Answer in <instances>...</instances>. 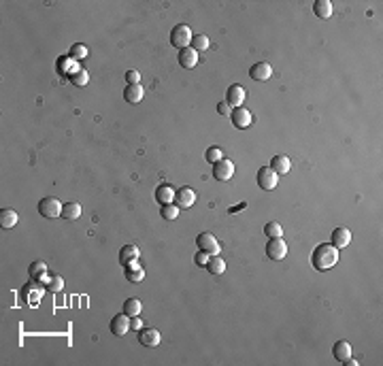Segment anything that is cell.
<instances>
[{
	"label": "cell",
	"mask_w": 383,
	"mask_h": 366,
	"mask_svg": "<svg viewBox=\"0 0 383 366\" xmlns=\"http://www.w3.org/2000/svg\"><path fill=\"white\" fill-rule=\"evenodd\" d=\"M266 256H269L271 260H275V262L283 260V258L288 256V245H286V240H283L281 236L271 238L269 243H266Z\"/></svg>",
	"instance_id": "cell-5"
},
{
	"label": "cell",
	"mask_w": 383,
	"mask_h": 366,
	"mask_svg": "<svg viewBox=\"0 0 383 366\" xmlns=\"http://www.w3.org/2000/svg\"><path fill=\"white\" fill-rule=\"evenodd\" d=\"M230 119H232L234 128L245 130V128L251 126V119H253V117H251V113H249L245 106H234L232 113H230Z\"/></svg>",
	"instance_id": "cell-8"
},
{
	"label": "cell",
	"mask_w": 383,
	"mask_h": 366,
	"mask_svg": "<svg viewBox=\"0 0 383 366\" xmlns=\"http://www.w3.org/2000/svg\"><path fill=\"white\" fill-rule=\"evenodd\" d=\"M137 260H139V247H135V245H123L121 252H119V262H121V266H128V264L137 262Z\"/></svg>",
	"instance_id": "cell-17"
},
{
	"label": "cell",
	"mask_w": 383,
	"mask_h": 366,
	"mask_svg": "<svg viewBox=\"0 0 383 366\" xmlns=\"http://www.w3.org/2000/svg\"><path fill=\"white\" fill-rule=\"evenodd\" d=\"M143 94H145V92H143V85H141V83L123 87V98H126L128 102H132V104H137V102L143 100Z\"/></svg>",
	"instance_id": "cell-18"
},
{
	"label": "cell",
	"mask_w": 383,
	"mask_h": 366,
	"mask_svg": "<svg viewBox=\"0 0 383 366\" xmlns=\"http://www.w3.org/2000/svg\"><path fill=\"white\" fill-rule=\"evenodd\" d=\"M109 328H111V332H113L115 336H126V332L130 330V317L121 311V313H117V315L111 319V326H109Z\"/></svg>",
	"instance_id": "cell-10"
},
{
	"label": "cell",
	"mask_w": 383,
	"mask_h": 366,
	"mask_svg": "<svg viewBox=\"0 0 383 366\" xmlns=\"http://www.w3.org/2000/svg\"><path fill=\"white\" fill-rule=\"evenodd\" d=\"M196 245H198L200 252L209 254V256H217L219 254V243L211 232H200L198 238H196Z\"/></svg>",
	"instance_id": "cell-6"
},
{
	"label": "cell",
	"mask_w": 383,
	"mask_h": 366,
	"mask_svg": "<svg viewBox=\"0 0 383 366\" xmlns=\"http://www.w3.org/2000/svg\"><path fill=\"white\" fill-rule=\"evenodd\" d=\"M232 175H234V164L230 162L228 158H221L217 160L215 164H213V177H215L217 181H230L232 179Z\"/></svg>",
	"instance_id": "cell-4"
},
{
	"label": "cell",
	"mask_w": 383,
	"mask_h": 366,
	"mask_svg": "<svg viewBox=\"0 0 383 366\" xmlns=\"http://www.w3.org/2000/svg\"><path fill=\"white\" fill-rule=\"evenodd\" d=\"M271 168L277 175H288L290 173V168H292V162H290V158L288 156H275L271 160Z\"/></svg>",
	"instance_id": "cell-19"
},
{
	"label": "cell",
	"mask_w": 383,
	"mask_h": 366,
	"mask_svg": "<svg viewBox=\"0 0 383 366\" xmlns=\"http://www.w3.org/2000/svg\"><path fill=\"white\" fill-rule=\"evenodd\" d=\"M171 45L177 47L179 51L192 45V28L190 26H185V24L175 26V28L171 30Z\"/></svg>",
	"instance_id": "cell-2"
},
{
	"label": "cell",
	"mask_w": 383,
	"mask_h": 366,
	"mask_svg": "<svg viewBox=\"0 0 383 366\" xmlns=\"http://www.w3.org/2000/svg\"><path fill=\"white\" fill-rule=\"evenodd\" d=\"M313 13L319 17V20H328V17L332 15V3L330 0H315Z\"/></svg>",
	"instance_id": "cell-22"
},
{
	"label": "cell",
	"mask_w": 383,
	"mask_h": 366,
	"mask_svg": "<svg viewBox=\"0 0 383 366\" xmlns=\"http://www.w3.org/2000/svg\"><path fill=\"white\" fill-rule=\"evenodd\" d=\"M351 243V232L347 228H334L332 230V245L336 249H345Z\"/></svg>",
	"instance_id": "cell-14"
},
{
	"label": "cell",
	"mask_w": 383,
	"mask_h": 366,
	"mask_svg": "<svg viewBox=\"0 0 383 366\" xmlns=\"http://www.w3.org/2000/svg\"><path fill=\"white\" fill-rule=\"evenodd\" d=\"M45 290H47V292H53V294H56V292H62V290H64V279H62L60 275L49 277V279L45 281Z\"/></svg>",
	"instance_id": "cell-28"
},
{
	"label": "cell",
	"mask_w": 383,
	"mask_h": 366,
	"mask_svg": "<svg viewBox=\"0 0 383 366\" xmlns=\"http://www.w3.org/2000/svg\"><path fill=\"white\" fill-rule=\"evenodd\" d=\"M141 324H143V319H141V315H137V317H130V330H141Z\"/></svg>",
	"instance_id": "cell-38"
},
{
	"label": "cell",
	"mask_w": 383,
	"mask_h": 366,
	"mask_svg": "<svg viewBox=\"0 0 383 366\" xmlns=\"http://www.w3.org/2000/svg\"><path fill=\"white\" fill-rule=\"evenodd\" d=\"M162 217L164 219H168V221H173V219H177L179 217V207H177L175 202H171V204H162Z\"/></svg>",
	"instance_id": "cell-30"
},
{
	"label": "cell",
	"mask_w": 383,
	"mask_h": 366,
	"mask_svg": "<svg viewBox=\"0 0 383 366\" xmlns=\"http://www.w3.org/2000/svg\"><path fill=\"white\" fill-rule=\"evenodd\" d=\"M332 353H334V358L338 362H345L351 355V345L347 343V341H336L334 347H332Z\"/></svg>",
	"instance_id": "cell-23"
},
{
	"label": "cell",
	"mask_w": 383,
	"mask_h": 366,
	"mask_svg": "<svg viewBox=\"0 0 383 366\" xmlns=\"http://www.w3.org/2000/svg\"><path fill=\"white\" fill-rule=\"evenodd\" d=\"M156 200L160 202V204H171L173 200H175V190L171 185H160L158 190H156Z\"/></svg>",
	"instance_id": "cell-21"
},
{
	"label": "cell",
	"mask_w": 383,
	"mask_h": 366,
	"mask_svg": "<svg viewBox=\"0 0 383 366\" xmlns=\"http://www.w3.org/2000/svg\"><path fill=\"white\" fill-rule=\"evenodd\" d=\"M173 202L179 209H190L196 202V192L192 190V187H179V190L175 192V200Z\"/></svg>",
	"instance_id": "cell-9"
},
{
	"label": "cell",
	"mask_w": 383,
	"mask_h": 366,
	"mask_svg": "<svg viewBox=\"0 0 383 366\" xmlns=\"http://www.w3.org/2000/svg\"><path fill=\"white\" fill-rule=\"evenodd\" d=\"M343 364H345V366H358V362H355V360L351 358V355H349V358H347V360H345Z\"/></svg>",
	"instance_id": "cell-39"
},
{
	"label": "cell",
	"mask_w": 383,
	"mask_h": 366,
	"mask_svg": "<svg viewBox=\"0 0 383 366\" xmlns=\"http://www.w3.org/2000/svg\"><path fill=\"white\" fill-rule=\"evenodd\" d=\"M126 81H128V85H137L141 81V73H139V70H128V73H126Z\"/></svg>",
	"instance_id": "cell-35"
},
{
	"label": "cell",
	"mask_w": 383,
	"mask_h": 366,
	"mask_svg": "<svg viewBox=\"0 0 383 366\" xmlns=\"http://www.w3.org/2000/svg\"><path fill=\"white\" fill-rule=\"evenodd\" d=\"M338 262V249L330 243H322L315 247V252L311 254V264H313V269L317 271H330L332 266Z\"/></svg>",
	"instance_id": "cell-1"
},
{
	"label": "cell",
	"mask_w": 383,
	"mask_h": 366,
	"mask_svg": "<svg viewBox=\"0 0 383 366\" xmlns=\"http://www.w3.org/2000/svg\"><path fill=\"white\" fill-rule=\"evenodd\" d=\"M70 79H73V83L75 85H85L87 83V70H83V68H79V70H75L73 75H70Z\"/></svg>",
	"instance_id": "cell-33"
},
{
	"label": "cell",
	"mask_w": 383,
	"mask_h": 366,
	"mask_svg": "<svg viewBox=\"0 0 383 366\" xmlns=\"http://www.w3.org/2000/svg\"><path fill=\"white\" fill-rule=\"evenodd\" d=\"M123 275H126V279L130 283H141L145 279V271H143V266H139L137 262H132L126 266V271H123Z\"/></svg>",
	"instance_id": "cell-16"
},
{
	"label": "cell",
	"mask_w": 383,
	"mask_h": 366,
	"mask_svg": "<svg viewBox=\"0 0 383 366\" xmlns=\"http://www.w3.org/2000/svg\"><path fill=\"white\" fill-rule=\"evenodd\" d=\"M217 113H219V115H228V117H230V113H232V106H230L226 100H221V102H217Z\"/></svg>",
	"instance_id": "cell-36"
},
{
	"label": "cell",
	"mask_w": 383,
	"mask_h": 366,
	"mask_svg": "<svg viewBox=\"0 0 383 366\" xmlns=\"http://www.w3.org/2000/svg\"><path fill=\"white\" fill-rule=\"evenodd\" d=\"M47 275V264L45 262H32L30 264V279L32 281H39Z\"/></svg>",
	"instance_id": "cell-27"
},
{
	"label": "cell",
	"mask_w": 383,
	"mask_h": 366,
	"mask_svg": "<svg viewBox=\"0 0 383 366\" xmlns=\"http://www.w3.org/2000/svg\"><path fill=\"white\" fill-rule=\"evenodd\" d=\"M209 37L207 34H194L192 37V49L194 51H204V49H209Z\"/></svg>",
	"instance_id": "cell-29"
},
{
	"label": "cell",
	"mask_w": 383,
	"mask_h": 366,
	"mask_svg": "<svg viewBox=\"0 0 383 366\" xmlns=\"http://www.w3.org/2000/svg\"><path fill=\"white\" fill-rule=\"evenodd\" d=\"M249 77H251L253 81H269L273 77V68H271L269 62H258V64H253L249 68Z\"/></svg>",
	"instance_id": "cell-12"
},
{
	"label": "cell",
	"mask_w": 383,
	"mask_h": 366,
	"mask_svg": "<svg viewBox=\"0 0 383 366\" xmlns=\"http://www.w3.org/2000/svg\"><path fill=\"white\" fill-rule=\"evenodd\" d=\"M87 56V47L81 45V43H77V45H73V49H70V58H75V60H81Z\"/></svg>",
	"instance_id": "cell-34"
},
{
	"label": "cell",
	"mask_w": 383,
	"mask_h": 366,
	"mask_svg": "<svg viewBox=\"0 0 383 366\" xmlns=\"http://www.w3.org/2000/svg\"><path fill=\"white\" fill-rule=\"evenodd\" d=\"M245 96H247V92H245V87L243 85H230L228 90H226V98L224 100L230 104V106H243V100H245Z\"/></svg>",
	"instance_id": "cell-11"
},
{
	"label": "cell",
	"mask_w": 383,
	"mask_h": 366,
	"mask_svg": "<svg viewBox=\"0 0 383 366\" xmlns=\"http://www.w3.org/2000/svg\"><path fill=\"white\" fill-rule=\"evenodd\" d=\"M204 269H207L211 275H221V273L226 271V260H224V258H219V256H211Z\"/></svg>",
	"instance_id": "cell-24"
},
{
	"label": "cell",
	"mask_w": 383,
	"mask_h": 366,
	"mask_svg": "<svg viewBox=\"0 0 383 366\" xmlns=\"http://www.w3.org/2000/svg\"><path fill=\"white\" fill-rule=\"evenodd\" d=\"M179 64L183 68H194L198 64V51H194L192 47H185L179 51Z\"/></svg>",
	"instance_id": "cell-15"
},
{
	"label": "cell",
	"mask_w": 383,
	"mask_h": 366,
	"mask_svg": "<svg viewBox=\"0 0 383 366\" xmlns=\"http://www.w3.org/2000/svg\"><path fill=\"white\" fill-rule=\"evenodd\" d=\"M209 254H204V252H198V254H196V258H194V260H196V264H198V266H207V262H209Z\"/></svg>",
	"instance_id": "cell-37"
},
{
	"label": "cell",
	"mask_w": 383,
	"mask_h": 366,
	"mask_svg": "<svg viewBox=\"0 0 383 366\" xmlns=\"http://www.w3.org/2000/svg\"><path fill=\"white\" fill-rule=\"evenodd\" d=\"M17 213L13 211V209H3L0 211V226H3L5 230H9V228H13L15 224H17Z\"/></svg>",
	"instance_id": "cell-25"
},
{
	"label": "cell",
	"mask_w": 383,
	"mask_h": 366,
	"mask_svg": "<svg viewBox=\"0 0 383 366\" xmlns=\"http://www.w3.org/2000/svg\"><path fill=\"white\" fill-rule=\"evenodd\" d=\"M204 158H207V162L215 164L217 160L224 158V149H221V147H209V149H207V154H204Z\"/></svg>",
	"instance_id": "cell-32"
},
{
	"label": "cell",
	"mask_w": 383,
	"mask_h": 366,
	"mask_svg": "<svg viewBox=\"0 0 383 366\" xmlns=\"http://www.w3.org/2000/svg\"><path fill=\"white\" fill-rule=\"evenodd\" d=\"M160 332L156 328H141L139 330V343L145 347H158L160 345Z\"/></svg>",
	"instance_id": "cell-13"
},
{
	"label": "cell",
	"mask_w": 383,
	"mask_h": 366,
	"mask_svg": "<svg viewBox=\"0 0 383 366\" xmlns=\"http://www.w3.org/2000/svg\"><path fill=\"white\" fill-rule=\"evenodd\" d=\"M264 234L269 238H277V236L283 234V230H281V226L277 224V221H269V224L264 226Z\"/></svg>",
	"instance_id": "cell-31"
},
{
	"label": "cell",
	"mask_w": 383,
	"mask_h": 366,
	"mask_svg": "<svg viewBox=\"0 0 383 366\" xmlns=\"http://www.w3.org/2000/svg\"><path fill=\"white\" fill-rule=\"evenodd\" d=\"M279 183V175L273 171L271 166H264L258 171V185L262 187V190H275Z\"/></svg>",
	"instance_id": "cell-7"
},
{
	"label": "cell",
	"mask_w": 383,
	"mask_h": 366,
	"mask_svg": "<svg viewBox=\"0 0 383 366\" xmlns=\"http://www.w3.org/2000/svg\"><path fill=\"white\" fill-rule=\"evenodd\" d=\"M60 217H64V219H77V217H81V204L75 202V200L62 204V215H60Z\"/></svg>",
	"instance_id": "cell-20"
},
{
	"label": "cell",
	"mask_w": 383,
	"mask_h": 366,
	"mask_svg": "<svg viewBox=\"0 0 383 366\" xmlns=\"http://www.w3.org/2000/svg\"><path fill=\"white\" fill-rule=\"evenodd\" d=\"M39 213L47 219H56L62 215V202L58 198H53V196H47V198H43L39 202Z\"/></svg>",
	"instance_id": "cell-3"
},
{
	"label": "cell",
	"mask_w": 383,
	"mask_h": 366,
	"mask_svg": "<svg viewBox=\"0 0 383 366\" xmlns=\"http://www.w3.org/2000/svg\"><path fill=\"white\" fill-rule=\"evenodd\" d=\"M141 309H143V302H141L139 298H128L126 302H123V313H126L128 317L141 315Z\"/></svg>",
	"instance_id": "cell-26"
}]
</instances>
